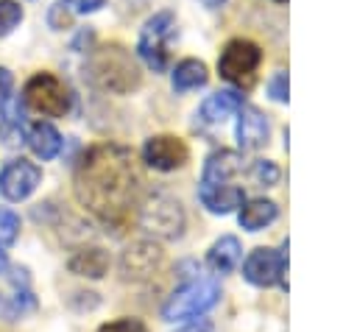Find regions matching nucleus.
Instances as JSON below:
<instances>
[{
    "mask_svg": "<svg viewBox=\"0 0 357 332\" xmlns=\"http://www.w3.org/2000/svg\"><path fill=\"white\" fill-rule=\"evenodd\" d=\"M139 190L142 176L126 145L98 142L75 165V198L112 229H123L137 218Z\"/></svg>",
    "mask_w": 357,
    "mask_h": 332,
    "instance_id": "f257e3e1",
    "label": "nucleus"
},
{
    "mask_svg": "<svg viewBox=\"0 0 357 332\" xmlns=\"http://www.w3.org/2000/svg\"><path fill=\"white\" fill-rule=\"evenodd\" d=\"M176 33V20L170 11H159L153 14L142 31H139V42H137V50L142 56V61L153 70V73H165L167 70V61H170V53H167V45Z\"/></svg>",
    "mask_w": 357,
    "mask_h": 332,
    "instance_id": "6e6552de",
    "label": "nucleus"
},
{
    "mask_svg": "<svg viewBox=\"0 0 357 332\" xmlns=\"http://www.w3.org/2000/svg\"><path fill=\"white\" fill-rule=\"evenodd\" d=\"M237 142L243 151H254V148H262L268 142V134H271V126L265 120V114L248 103H243L237 109Z\"/></svg>",
    "mask_w": 357,
    "mask_h": 332,
    "instance_id": "4468645a",
    "label": "nucleus"
},
{
    "mask_svg": "<svg viewBox=\"0 0 357 332\" xmlns=\"http://www.w3.org/2000/svg\"><path fill=\"white\" fill-rule=\"evenodd\" d=\"M206 262L215 273H229L240 262V240L231 237V234H223L220 240L212 243V248L206 254Z\"/></svg>",
    "mask_w": 357,
    "mask_h": 332,
    "instance_id": "a211bd4d",
    "label": "nucleus"
},
{
    "mask_svg": "<svg viewBox=\"0 0 357 332\" xmlns=\"http://www.w3.org/2000/svg\"><path fill=\"white\" fill-rule=\"evenodd\" d=\"M206 6H220V3H226V0H204Z\"/></svg>",
    "mask_w": 357,
    "mask_h": 332,
    "instance_id": "c85d7f7f",
    "label": "nucleus"
},
{
    "mask_svg": "<svg viewBox=\"0 0 357 332\" xmlns=\"http://www.w3.org/2000/svg\"><path fill=\"white\" fill-rule=\"evenodd\" d=\"M279 3H282V0H279Z\"/></svg>",
    "mask_w": 357,
    "mask_h": 332,
    "instance_id": "c756f323",
    "label": "nucleus"
},
{
    "mask_svg": "<svg viewBox=\"0 0 357 332\" xmlns=\"http://www.w3.org/2000/svg\"><path fill=\"white\" fill-rule=\"evenodd\" d=\"M187 142L176 134H156L142 145V159L153 170H176L187 162Z\"/></svg>",
    "mask_w": 357,
    "mask_h": 332,
    "instance_id": "9b49d317",
    "label": "nucleus"
},
{
    "mask_svg": "<svg viewBox=\"0 0 357 332\" xmlns=\"http://www.w3.org/2000/svg\"><path fill=\"white\" fill-rule=\"evenodd\" d=\"M89 73L103 89L117 92V95L139 86V67H137L131 50H126L117 42H109V45H100L92 50Z\"/></svg>",
    "mask_w": 357,
    "mask_h": 332,
    "instance_id": "7ed1b4c3",
    "label": "nucleus"
},
{
    "mask_svg": "<svg viewBox=\"0 0 357 332\" xmlns=\"http://www.w3.org/2000/svg\"><path fill=\"white\" fill-rule=\"evenodd\" d=\"M42 181V167L28 162V159H11L0 170V193L8 201H25Z\"/></svg>",
    "mask_w": 357,
    "mask_h": 332,
    "instance_id": "9d476101",
    "label": "nucleus"
},
{
    "mask_svg": "<svg viewBox=\"0 0 357 332\" xmlns=\"http://www.w3.org/2000/svg\"><path fill=\"white\" fill-rule=\"evenodd\" d=\"M276 215H279V206H276L273 201H268V198H254V201L243 204L237 220H240L243 229H248V232H259V229H265L268 223H273Z\"/></svg>",
    "mask_w": 357,
    "mask_h": 332,
    "instance_id": "f3484780",
    "label": "nucleus"
},
{
    "mask_svg": "<svg viewBox=\"0 0 357 332\" xmlns=\"http://www.w3.org/2000/svg\"><path fill=\"white\" fill-rule=\"evenodd\" d=\"M243 276L254 287H271L279 282L287 290V240L282 243V251L254 248L243 262Z\"/></svg>",
    "mask_w": 357,
    "mask_h": 332,
    "instance_id": "1a4fd4ad",
    "label": "nucleus"
},
{
    "mask_svg": "<svg viewBox=\"0 0 357 332\" xmlns=\"http://www.w3.org/2000/svg\"><path fill=\"white\" fill-rule=\"evenodd\" d=\"M61 6H67L78 14H89V11H98L103 6V0H61Z\"/></svg>",
    "mask_w": 357,
    "mask_h": 332,
    "instance_id": "393cba45",
    "label": "nucleus"
},
{
    "mask_svg": "<svg viewBox=\"0 0 357 332\" xmlns=\"http://www.w3.org/2000/svg\"><path fill=\"white\" fill-rule=\"evenodd\" d=\"M243 170V159L234 151H215L209 153L204 173H201V184H198V198L201 204L215 212V215H226L234 206L243 204L245 190L240 184H231V179Z\"/></svg>",
    "mask_w": 357,
    "mask_h": 332,
    "instance_id": "f03ea898",
    "label": "nucleus"
},
{
    "mask_svg": "<svg viewBox=\"0 0 357 332\" xmlns=\"http://www.w3.org/2000/svg\"><path fill=\"white\" fill-rule=\"evenodd\" d=\"M67 268H70L73 273H78V276L100 279V276L109 271V254H106L103 248H98V246H92V248H81V251H75V254L70 257Z\"/></svg>",
    "mask_w": 357,
    "mask_h": 332,
    "instance_id": "dca6fc26",
    "label": "nucleus"
},
{
    "mask_svg": "<svg viewBox=\"0 0 357 332\" xmlns=\"http://www.w3.org/2000/svg\"><path fill=\"white\" fill-rule=\"evenodd\" d=\"M8 271V257H6V248H0V273Z\"/></svg>",
    "mask_w": 357,
    "mask_h": 332,
    "instance_id": "cd10ccee",
    "label": "nucleus"
},
{
    "mask_svg": "<svg viewBox=\"0 0 357 332\" xmlns=\"http://www.w3.org/2000/svg\"><path fill=\"white\" fill-rule=\"evenodd\" d=\"M220 299V285L218 279H192L181 285L167 301L162 304V318L165 321H184V318H198L206 310H212Z\"/></svg>",
    "mask_w": 357,
    "mask_h": 332,
    "instance_id": "20e7f679",
    "label": "nucleus"
},
{
    "mask_svg": "<svg viewBox=\"0 0 357 332\" xmlns=\"http://www.w3.org/2000/svg\"><path fill=\"white\" fill-rule=\"evenodd\" d=\"M262 61V50L257 42L251 39H229L218 56V73L220 78L231 81L240 89L254 86L257 81V70Z\"/></svg>",
    "mask_w": 357,
    "mask_h": 332,
    "instance_id": "39448f33",
    "label": "nucleus"
},
{
    "mask_svg": "<svg viewBox=\"0 0 357 332\" xmlns=\"http://www.w3.org/2000/svg\"><path fill=\"white\" fill-rule=\"evenodd\" d=\"M209 81V73H206V64L198 61V59H184L176 64L173 70V89L184 92V89H198Z\"/></svg>",
    "mask_w": 357,
    "mask_h": 332,
    "instance_id": "6ab92c4d",
    "label": "nucleus"
},
{
    "mask_svg": "<svg viewBox=\"0 0 357 332\" xmlns=\"http://www.w3.org/2000/svg\"><path fill=\"white\" fill-rule=\"evenodd\" d=\"M25 142L39 159H53L61 151V134L45 120H36L25 128Z\"/></svg>",
    "mask_w": 357,
    "mask_h": 332,
    "instance_id": "2eb2a0df",
    "label": "nucleus"
},
{
    "mask_svg": "<svg viewBox=\"0 0 357 332\" xmlns=\"http://www.w3.org/2000/svg\"><path fill=\"white\" fill-rule=\"evenodd\" d=\"M243 106V95L234 92V89H220L215 95H209L201 109L195 112V128H209V126H218L223 123L229 114H237V109Z\"/></svg>",
    "mask_w": 357,
    "mask_h": 332,
    "instance_id": "ddd939ff",
    "label": "nucleus"
},
{
    "mask_svg": "<svg viewBox=\"0 0 357 332\" xmlns=\"http://www.w3.org/2000/svg\"><path fill=\"white\" fill-rule=\"evenodd\" d=\"M11 84H14L11 73H8L6 67H0V103L8 98V92H11Z\"/></svg>",
    "mask_w": 357,
    "mask_h": 332,
    "instance_id": "a878e982",
    "label": "nucleus"
},
{
    "mask_svg": "<svg viewBox=\"0 0 357 332\" xmlns=\"http://www.w3.org/2000/svg\"><path fill=\"white\" fill-rule=\"evenodd\" d=\"M17 237H20V215L0 206V248L14 246Z\"/></svg>",
    "mask_w": 357,
    "mask_h": 332,
    "instance_id": "412c9836",
    "label": "nucleus"
},
{
    "mask_svg": "<svg viewBox=\"0 0 357 332\" xmlns=\"http://www.w3.org/2000/svg\"><path fill=\"white\" fill-rule=\"evenodd\" d=\"M98 332H148V329H145V324L137 321V318H117V321L103 324Z\"/></svg>",
    "mask_w": 357,
    "mask_h": 332,
    "instance_id": "5701e85b",
    "label": "nucleus"
},
{
    "mask_svg": "<svg viewBox=\"0 0 357 332\" xmlns=\"http://www.w3.org/2000/svg\"><path fill=\"white\" fill-rule=\"evenodd\" d=\"M22 20V6L14 0H0V36L11 33V28H17Z\"/></svg>",
    "mask_w": 357,
    "mask_h": 332,
    "instance_id": "4be33fe9",
    "label": "nucleus"
},
{
    "mask_svg": "<svg viewBox=\"0 0 357 332\" xmlns=\"http://www.w3.org/2000/svg\"><path fill=\"white\" fill-rule=\"evenodd\" d=\"M22 100L45 117H61L70 112V89L53 73H33L22 86Z\"/></svg>",
    "mask_w": 357,
    "mask_h": 332,
    "instance_id": "0eeeda50",
    "label": "nucleus"
},
{
    "mask_svg": "<svg viewBox=\"0 0 357 332\" xmlns=\"http://www.w3.org/2000/svg\"><path fill=\"white\" fill-rule=\"evenodd\" d=\"M248 176L257 187H273L279 181V167L271 159H254L248 167Z\"/></svg>",
    "mask_w": 357,
    "mask_h": 332,
    "instance_id": "aec40b11",
    "label": "nucleus"
},
{
    "mask_svg": "<svg viewBox=\"0 0 357 332\" xmlns=\"http://www.w3.org/2000/svg\"><path fill=\"white\" fill-rule=\"evenodd\" d=\"M178 332H212V324H209L206 318H198V321H192V324L181 326Z\"/></svg>",
    "mask_w": 357,
    "mask_h": 332,
    "instance_id": "bb28decb",
    "label": "nucleus"
},
{
    "mask_svg": "<svg viewBox=\"0 0 357 332\" xmlns=\"http://www.w3.org/2000/svg\"><path fill=\"white\" fill-rule=\"evenodd\" d=\"M137 220L145 232L162 237V240H176L184 232V209L176 198L165 193H153L139 204Z\"/></svg>",
    "mask_w": 357,
    "mask_h": 332,
    "instance_id": "423d86ee",
    "label": "nucleus"
},
{
    "mask_svg": "<svg viewBox=\"0 0 357 332\" xmlns=\"http://www.w3.org/2000/svg\"><path fill=\"white\" fill-rule=\"evenodd\" d=\"M159 265H162V251H159V246H153L148 240H139V243L128 246L123 251V259H120V268H123L126 279H145V276L156 273Z\"/></svg>",
    "mask_w": 357,
    "mask_h": 332,
    "instance_id": "f8f14e48",
    "label": "nucleus"
},
{
    "mask_svg": "<svg viewBox=\"0 0 357 332\" xmlns=\"http://www.w3.org/2000/svg\"><path fill=\"white\" fill-rule=\"evenodd\" d=\"M268 92H271L273 100L284 103V100H287V73H276V75L271 78V84H268Z\"/></svg>",
    "mask_w": 357,
    "mask_h": 332,
    "instance_id": "b1692460",
    "label": "nucleus"
}]
</instances>
